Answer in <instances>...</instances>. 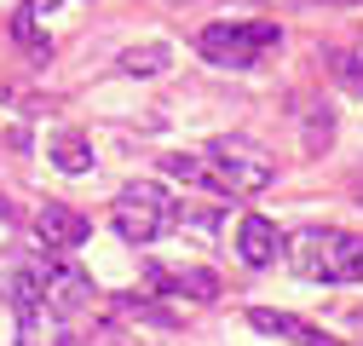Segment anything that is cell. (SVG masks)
Returning <instances> with one entry per match:
<instances>
[{"label": "cell", "mask_w": 363, "mask_h": 346, "mask_svg": "<svg viewBox=\"0 0 363 346\" xmlns=\"http://www.w3.org/2000/svg\"><path fill=\"white\" fill-rule=\"evenodd\" d=\"M323 64H329V75L346 86V93H357V99H363V58H357V52H329Z\"/></svg>", "instance_id": "15"}, {"label": "cell", "mask_w": 363, "mask_h": 346, "mask_svg": "<svg viewBox=\"0 0 363 346\" xmlns=\"http://www.w3.org/2000/svg\"><path fill=\"white\" fill-rule=\"evenodd\" d=\"M110 346H116V340H110Z\"/></svg>", "instance_id": "20"}, {"label": "cell", "mask_w": 363, "mask_h": 346, "mask_svg": "<svg viewBox=\"0 0 363 346\" xmlns=\"http://www.w3.org/2000/svg\"><path fill=\"white\" fill-rule=\"evenodd\" d=\"M145 277L156 283V294H179V300H196V306L219 300V277L208 266H162V260H150Z\"/></svg>", "instance_id": "7"}, {"label": "cell", "mask_w": 363, "mask_h": 346, "mask_svg": "<svg viewBox=\"0 0 363 346\" xmlns=\"http://www.w3.org/2000/svg\"><path fill=\"white\" fill-rule=\"evenodd\" d=\"M35 237H40V248H52V254H75L86 237H93V225H86V213H75L69 202H47L35 213Z\"/></svg>", "instance_id": "6"}, {"label": "cell", "mask_w": 363, "mask_h": 346, "mask_svg": "<svg viewBox=\"0 0 363 346\" xmlns=\"http://www.w3.org/2000/svg\"><path fill=\"white\" fill-rule=\"evenodd\" d=\"M335 6H352V0H335Z\"/></svg>", "instance_id": "19"}, {"label": "cell", "mask_w": 363, "mask_h": 346, "mask_svg": "<svg viewBox=\"0 0 363 346\" xmlns=\"http://www.w3.org/2000/svg\"><path fill=\"white\" fill-rule=\"evenodd\" d=\"M294 346H340V340H335V335H317V329H311V335H306V340H294Z\"/></svg>", "instance_id": "16"}, {"label": "cell", "mask_w": 363, "mask_h": 346, "mask_svg": "<svg viewBox=\"0 0 363 346\" xmlns=\"http://www.w3.org/2000/svg\"><path fill=\"white\" fill-rule=\"evenodd\" d=\"M116 69H121V75H167V69H173V52L162 47V40H150V47H127V52L116 58Z\"/></svg>", "instance_id": "12"}, {"label": "cell", "mask_w": 363, "mask_h": 346, "mask_svg": "<svg viewBox=\"0 0 363 346\" xmlns=\"http://www.w3.org/2000/svg\"><path fill=\"white\" fill-rule=\"evenodd\" d=\"M283 254L294 260V272H300L306 283H352V266H357V254H363V237L335 231V225H311V231H300Z\"/></svg>", "instance_id": "1"}, {"label": "cell", "mask_w": 363, "mask_h": 346, "mask_svg": "<svg viewBox=\"0 0 363 346\" xmlns=\"http://www.w3.org/2000/svg\"><path fill=\"white\" fill-rule=\"evenodd\" d=\"M162 173H173V179H185V185H202V191H213V196H225L219 173H213V162H208L202 150H167V156H162Z\"/></svg>", "instance_id": "10"}, {"label": "cell", "mask_w": 363, "mask_h": 346, "mask_svg": "<svg viewBox=\"0 0 363 346\" xmlns=\"http://www.w3.org/2000/svg\"><path fill=\"white\" fill-rule=\"evenodd\" d=\"M18 346H75V329H69V312L35 300V306L18 312Z\"/></svg>", "instance_id": "8"}, {"label": "cell", "mask_w": 363, "mask_h": 346, "mask_svg": "<svg viewBox=\"0 0 363 346\" xmlns=\"http://www.w3.org/2000/svg\"><path fill=\"white\" fill-rule=\"evenodd\" d=\"M352 283H363V254H357V266H352Z\"/></svg>", "instance_id": "18"}, {"label": "cell", "mask_w": 363, "mask_h": 346, "mask_svg": "<svg viewBox=\"0 0 363 346\" xmlns=\"http://www.w3.org/2000/svg\"><path fill=\"white\" fill-rule=\"evenodd\" d=\"M248 329H259V335H271V340H289V346L311 335V323H306V318L277 312V306H248Z\"/></svg>", "instance_id": "11"}, {"label": "cell", "mask_w": 363, "mask_h": 346, "mask_svg": "<svg viewBox=\"0 0 363 346\" xmlns=\"http://www.w3.org/2000/svg\"><path fill=\"white\" fill-rule=\"evenodd\" d=\"M202 156L213 162L225 196H254V191H265L271 179H277V162H271V150H259V145L242 139V133H219V139H208Z\"/></svg>", "instance_id": "3"}, {"label": "cell", "mask_w": 363, "mask_h": 346, "mask_svg": "<svg viewBox=\"0 0 363 346\" xmlns=\"http://www.w3.org/2000/svg\"><path fill=\"white\" fill-rule=\"evenodd\" d=\"M6 139H12V145H23V133H18V127H6V116H0V145H6Z\"/></svg>", "instance_id": "17"}, {"label": "cell", "mask_w": 363, "mask_h": 346, "mask_svg": "<svg viewBox=\"0 0 363 346\" xmlns=\"http://www.w3.org/2000/svg\"><path fill=\"white\" fill-rule=\"evenodd\" d=\"M283 40L277 23H265V18H248V23H208L196 35V52L213 64V69H254L271 47Z\"/></svg>", "instance_id": "2"}, {"label": "cell", "mask_w": 363, "mask_h": 346, "mask_svg": "<svg viewBox=\"0 0 363 346\" xmlns=\"http://www.w3.org/2000/svg\"><path fill=\"white\" fill-rule=\"evenodd\" d=\"M29 277H35V289H40V300L47 306H58V312H75V306H93V277L86 272H75V266H64V260L47 248L29 266Z\"/></svg>", "instance_id": "5"}, {"label": "cell", "mask_w": 363, "mask_h": 346, "mask_svg": "<svg viewBox=\"0 0 363 346\" xmlns=\"http://www.w3.org/2000/svg\"><path fill=\"white\" fill-rule=\"evenodd\" d=\"M52 162H58V173H93V150H86V139H75V133H64L52 145Z\"/></svg>", "instance_id": "14"}, {"label": "cell", "mask_w": 363, "mask_h": 346, "mask_svg": "<svg viewBox=\"0 0 363 346\" xmlns=\"http://www.w3.org/2000/svg\"><path fill=\"white\" fill-rule=\"evenodd\" d=\"M283 231L265 220V213H242V225H237V254H242V266L265 272V266H277V254H283Z\"/></svg>", "instance_id": "9"}, {"label": "cell", "mask_w": 363, "mask_h": 346, "mask_svg": "<svg viewBox=\"0 0 363 346\" xmlns=\"http://www.w3.org/2000/svg\"><path fill=\"white\" fill-rule=\"evenodd\" d=\"M12 40L29 52V64H47V58H52V40L40 35V18H35V12H18V18H12Z\"/></svg>", "instance_id": "13"}, {"label": "cell", "mask_w": 363, "mask_h": 346, "mask_svg": "<svg viewBox=\"0 0 363 346\" xmlns=\"http://www.w3.org/2000/svg\"><path fill=\"white\" fill-rule=\"evenodd\" d=\"M110 220H116V231H121L127 242H156V237L179 220V202H173L156 179H133V185H121Z\"/></svg>", "instance_id": "4"}]
</instances>
